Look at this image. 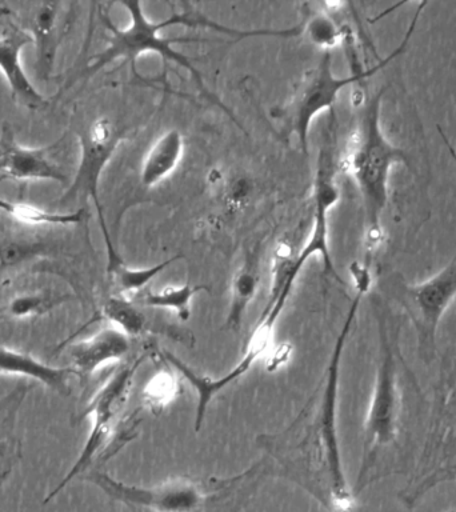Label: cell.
<instances>
[{
	"label": "cell",
	"mask_w": 456,
	"mask_h": 512,
	"mask_svg": "<svg viewBox=\"0 0 456 512\" xmlns=\"http://www.w3.org/2000/svg\"><path fill=\"white\" fill-rule=\"evenodd\" d=\"M143 360L144 356L130 364V366L119 368L91 399L86 412H84V415H90L92 419V427L87 442L70 472L64 476L59 486L48 494L47 498L44 499V504L50 503L56 495L67 487V484H70L72 480L87 471L88 467L94 462L95 456H98L99 452L106 448L112 431L118 423L119 416L122 414L124 404L127 402L132 383H134L135 372Z\"/></svg>",
	"instance_id": "8"
},
{
	"label": "cell",
	"mask_w": 456,
	"mask_h": 512,
	"mask_svg": "<svg viewBox=\"0 0 456 512\" xmlns=\"http://www.w3.org/2000/svg\"><path fill=\"white\" fill-rule=\"evenodd\" d=\"M207 290L206 286L186 283L180 286H166L160 290L147 291L138 296L136 304L143 307L163 308L175 312L182 320L190 318L191 303L195 295Z\"/></svg>",
	"instance_id": "18"
},
{
	"label": "cell",
	"mask_w": 456,
	"mask_h": 512,
	"mask_svg": "<svg viewBox=\"0 0 456 512\" xmlns=\"http://www.w3.org/2000/svg\"><path fill=\"white\" fill-rule=\"evenodd\" d=\"M438 131H439L440 136H442L444 144H446L448 152H450L452 159H454L455 166H456V148L454 146H452V144L450 143V140H448L447 135L444 134V131L442 130V128L438 127Z\"/></svg>",
	"instance_id": "28"
},
{
	"label": "cell",
	"mask_w": 456,
	"mask_h": 512,
	"mask_svg": "<svg viewBox=\"0 0 456 512\" xmlns=\"http://www.w3.org/2000/svg\"><path fill=\"white\" fill-rule=\"evenodd\" d=\"M451 512H454V511H451Z\"/></svg>",
	"instance_id": "29"
},
{
	"label": "cell",
	"mask_w": 456,
	"mask_h": 512,
	"mask_svg": "<svg viewBox=\"0 0 456 512\" xmlns=\"http://www.w3.org/2000/svg\"><path fill=\"white\" fill-rule=\"evenodd\" d=\"M427 3H419L416 8L414 18H412L410 26L402 42L391 52L386 58L380 60L378 64L368 68V70L352 71L350 76L340 78L332 71V55L331 52H323L322 58L315 68L308 71L303 78L298 90H296L291 103L279 115L282 119L284 130L288 135H294L298 140L300 150L303 154L308 155V135L315 118L326 111H334L335 103L338 102L340 92L351 86V84L362 82V80L371 78L376 72L382 70L392 60L402 55L410 43L412 35L416 30V24L422 11L426 8Z\"/></svg>",
	"instance_id": "3"
},
{
	"label": "cell",
	"mask_w": 456,
	"mask_h": 512,
	"mask_svg": "<svg viewBox=\"0 0 456 512\" xmlns=\"http://www.w3.org/2000/svg\"><path fill=\"white\" fill-rule=\"evenodd\" d=\"M184 136L178 128L163 132L148 148L140 167V183L143 187L154 188L168 176L174 174L184 155Z\"/></svg>",
	"instance_id": "15"
},
{
	"label": "cell",
	"mask_w": 456,
	"mask_h": 512,
	"mask_svg": "<svg viewBox=\"0 0 456 512\" xmlns=\"http://www.w3.org/2000/svg\"><path fill=\"white\" fill-rule=\"evenodd\" d=\"M260 287V252L258 248L248 251L243 263L231 280V300L226 326L232 331L242 328L248 307L254 302Z\"/></svg>",
	"instance_id": "17"
},
{
	"label": "cell",
	"mask_w": 456,
	"mask_h": 512,
	"mask_svg": "<svg viewBox=\"0 0 456 512\" xmlns=\"http://www.w3.org/2000/svg\"><path fill=\"white\" fill-rule=\"evenodd\" d=\"M46 244L31 242H10L0 246V274L8 268L18 266L26 260L43 254Z\"/></svg>",
	"instance_id": "25"
},
{
	"label": "cell",
	"mask_w": 456,
	"mask_h": 512,
	"mask_svg": "<svg viewBox=\"0 0 456 512\" xmlns=\"http://www.w3.org/2000/svg\"><path fill=\"white\" fill-rule=\"evenodd\" d=\"M340 171L339 160L336 159V127L335 111L331 112L330 123L323 131L316 160L314 187H312V202L314 216L310 234L302 250L298 251L295 259L296 270L302 272L308 260L314 255H320L324 270L332 278L344 284L332 262L330 252V212L338 204L340 190L336 182V174Z\"/></svg>",
	"instance_id": "5"
},
{
	"label": "cell",
	"mask_w": 456,
	"mask_h": 512,
	"mask_svg": "<svg viewBox=\"0 0 456 512\" xmlns=\"http://www.w3.org/2000/svg\"><path fill=\"white\" fill-rule=\"evenodd\" d=\"M24 392L26 391H15L12 392V394L6 396V398L0 400V424L8 422L7 416L2 415L8 414L12 407H18L16 404H18L20 400H22L23 396L26 395ZM0 446H3V439H0ZM4 479L6 478L0 474V482H3Z\"/></svg>",
	"instance_id": "26"
},
{
	"label": "cell",
	"mask_w": 456,
	"mask_h": 512,
	"mask_svg": "<svg viewBox=\"0 0 456 512\" xmlns=\"http://www.w3.org/2000/svg\"><path fill=\"white\" fill-rule=\"evenodd\" d=\"M135 304L126 296H111L103 304L102 316L128 338L139 336L146 328V316Z\"/></svg>",
	"instance_id": "20"
},
{
	"label": "cell",
	"mask_w": 456,
	"mask_h": 512,
	"mask_svg": "<svg viewBox=\"0 0 456 512\" xmlns=\"http://www.w3.org/2000/svg\"><path fill=\"white\" fill-rule=\"evenodd\" d=\"M400 396L396 362L390 336L380 326L378 371L366 423H364L363 460L358 478V490L367 472L374 466L380 450L394 442L398 434Z\"/></svg>",
	"instance_id": "6"
},
{
	"label": "cell",
	"mask_w": 456,
	"mask_h": 512,
	"mask_svg": "<svg viewBox=\"0 0 456 512\" xmlns=\"http://www.w3.org/2000/svg\"><path fill=\"white\" fill-rule=\"evenodd\" d=\"M34 43L31 34L16 26H10L0 35V71L11 88L12 98L30 106H44L46 99L28 80L20 63L23 48Z\"/></svg>",
	"instance_id": "13"
},
{
	"label": "cell",
	"mask_w": 456,
	"mask_h": 512,
	"mask_svg": "<svg viewBox=\"0 0 456 512\" xmlns=\"http://www.w3.org/2000/svg\"><path fill=\"white\" fill-rule=\"evenodd\" d=\"M130 338L118 328H102L90 338L79 340L68 348L75 374L88 378L99 368L119 362L130 351Z\"/></svg>",
	"instance_id": "12"
},
{
	"label": "cell",
	"mask_w": 456,
	"mask_h": 512,
	"mask_svg": "<svg viewBox=\"0 0 456 512\" xmlns=\"http://www.w3.org/2000/svg\"><path fill=\"white\" fill-rule=\"evenodd\" d=\"M0 374L23 376L44 384L60 395H67L70 392L68 378L75 371L74 368L50 366L26 352L0 346Z\"/></svg>",
	"instance_id": "16"
},
{
	"label": "cell",
	"mask_w": 456,
	"mask_h": 512,
	"mask_svg": "<svg viewBox=\"0 0 456 512\" xmlns=\"http://www.w3.org/2000/svg\"><path fill=\"white\" fill-rule=\"evenodd\" d=\"M126 8L130 15V24L126 28L116 27L108 15H102L104 26L110 32L107 47L99 54L92 56L84 68L83 75L90 78L108 64L115 60L123 59L126 62L134 63L140 55L158 54L163 60H170L179 64L184 70H187L198 84L199 90L208 95L207 87L204 86L202 75L196 70L194 64L186 55L176 51L172 44L180 42V39L164 38L160 35L163 28L172 27L171 18L162 20V22H152L144 14L142 3L123 2L120 3Z\"/></svg>",
	"instance_id": "4"
},
{
	"label": "cell",
	"mask_w": 456,
	"mask_h": 512,
	"mask_svg": "<svg viewBox=\"0 0 456 512\" xmlns=\"http://www.w3.org/2000/svg\"><path fill=\"white\" fill-rule=\"evenodd\" d=\"M180 258H182L180 255L172 256V258L164 260V262L146 268H132L124 264V262H120L115 267L107 270V272L122 294H131V292L142 291L160 272L166 270V268L170 267L172 263H175Z\"/></svg>",
	"instance_id": "21"
},
{
	"label": "cell",
	"mask_w": 456,
	"mask_h": 512,
	"mask_svg": "<svg viewBox=\"0 0 456 512\" xmlns=\"http://www.w3.org/2000/svg\"><path fill=\"white\" fill-rule=\"evenodd\" d=\"M383 95L382 88L368 99L359 126L348 142L346 156L339 159L340 170L351 175L362 196L366 266H370L371 256L383 240L382 216L388 202L391 168L408 163L406 152L384 136L380 124Z\"/></svg>",
	"instance_id": "1"
},
{
	"label": "cell",
	"mask_w": 456,
	"mask_h": 512,
	"mask_svg": "<svg viewBox=\"0 0 456 512\" xmlns=\"http://www.w3.org/2000/svg\"><path fill=\"white\" fill-rule=\"evenodd\" d=\"M0 211L6 212L16 222L28 226H72L86 219V211L52 212L32 204L8 202L0 198Z\"/></svg>",
	"instance_id": "19"
},
{
	"label": "cell",
	"mask_w": 456,
	"mask_h": 512,
	"mask_svg": "<svg viewBox=\"0 0 456 512\" xmlns=\"http://www.w3.org/2000/svg\"><path fill=\"white\" fill-rule=\"evenodd\" d=\"M179 394V384L170 371H160L147 383L143 391V402L147 407L162 408L168 406Z\"/></svg>",
	"instance_id": "24"
},
{
	"label": "cell",
	"mask_w": 456,
	"mask_h": 512,
	"mask_svg": "<svg viewBox=\"0 0 456 512\" xmlns=\"http://www.w3.org/2000/svg\"><path fill=\"white\" fill-rule=\"evenodd\" d=\"M290 352V344H284V346H280L278 350L275 351L274 356H272L268 370H275L276 367L282 366L283 363H286L288 358H290Z\"/></svg>",
	"instance_id": "27"
},
{
	"label": "cell",
	"mask_w": 456,
	"mask_h": 512,
	"mask_svg": "<svg viewBox=\"0 0 456 512\" xmlns=\"http://www.w3.org/2000/svg\"><path fill=\"white\" fill-rule=\"evenodd\" d=\"M84 479L132 510L139 507L151 512H200L207 502L204 488L190 479L167 480L154 487L131 486L102 471H92Z\"/></svg>",
	"instance_id": "9"
},
{
	"label": "cell",
	"mask_w": 456,
	"mask_h": 512,
	"mask_svg": "<svg viewBox=\"0 0 456 512\" xmlns=\"http://www.w3.org/2000/svg\"><path fill=\"white\" fill-rule=\"evenodd\" d=\"M124 139H126V130L106 116L88 124L79 135L78 171L62 198V203L76 198L91 199L94 202L107 251L115 250V247L104 219L102 204H100L99 183L104 168L107 167Z\"/></svg>",
	"instance_id": "7"
},
{
	"label": "cell",
	"mask_w": 456,
	"mask_h": 512,
	"mask_svg": "<svg viewBox=\"0 0 456 512\" xmlns=\"http://www.w3.org/2000/svg\"><path fill=\"white\" fill-rule=\"evenodd\" d=\"M67 298L68 296L54 294L48 290L23 292L8 302L7 311L12 318L26 319L30 316L46 314Z\"/></svg>",
	"instance_id": "22"
},
{
	"label": "cell",
	"mask_w": 456,
	"mask_h": 512,
	"mask_svg": "<svg viewBox=\"0 0 456 512\" xmlns=\"http://www.w3.org/2000/svg\"><path fill=\"white\" fill-rule=\"evenodd\" d=\"M455 298L456 256L426 282L400 284L399 302L414 323L424 358L434 351L440 320Z\"/></svg>",
	"instance_id": "10"
},
{
	"label": "cell",
	"mask_w": 456,
	"mask_h": 512,
	"mask_svg": "<svg viewBox=\"0 0 456 512\" xmlns=\"http://www.w3.org/2000/svg\"><path fill=\"white\" fill-rule=\"evenodd\" d=\"M62 3L43 2L35 8L31 18V36L36 47V72L48 80L54 71L56 52L62 39L64 22H60Z\"/></svg>",
	"instance_id": "14"
},
{
	"label": "cell",
	"mask_w": 456,
	"mask_h": 512,
	"mask_svg": "<svg viewBox=\"0 0 456 512\" xmlns=\"http://www.w3.org/2000/svg\"><path fill=\"white\" fill-rule=\"evenodd\" d=\"M58 142L43 148H26L16 143L11 128L4 126L0 139V171L4 178L19 180H52L66 182L62 168L48 159V154L58 147Z\"/></svg>",
	"instance_id": "11"
},
{
	"label": "cell",
	"mask_w": 456,
	"mask_h": 512,
	"mask_svg": "<svg viewBox=\"0 0 456 512\" xmlns=\"http://www.w3.org/2000/svg\"><path fill=\"white\" fill-rule=\"evenodd\" d=\"M344 31L326 12H315L302 23V35L323 52H331L343 40Z\"/></svg>",
	"instance_id": "23"
},
{
	"label": "cell",
	"mask_w": 456,
	"mask_h": 512,
	"mask_svg": "<svg viewBox=\"0 0 456 512\" xmlns=\"http://www.w3.org/2000/svg\"><path fill=\"white\" fill-rule=\"evenodd\" d=\"M363 296L362 292H356L346 322L332 351L318 410L312 422V438H310L312 448L310 459L306 462V470L310 471L306 479L308 482L306 488L331 512H355L356 510L355 492L348 487L346 475H344L336 411H338L340 362H342L344 346Z\"/></svg>",
	"instance_id": "2"
}]
</instances>
